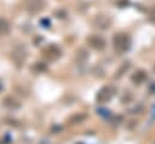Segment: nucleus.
I'll return each instance as SVG.
<instances>
[{"label": "nucleus", "instance_id": "nucleus-6", "mask_svg": "<svg viewBox=\"0 0 155 144\" xmlns=\"http://www.w3.org/2000/svg\"><path fill=\"white\" fill-rule=\"evenodd\" d=\"M1 90H2V86H1V83H0V91H1Z\"/></svg>", "mask_w": 155, "mask_h": 144}, {"label": "nucleus", "instance_id": "nucleus-4", "mask_svg": "<svg viewBox=\"0 0 155 144\" xmlns=\"http://www.w3.org/2000/svg\"><path fill=\"white\" fill-rule=\"evenodd\" d=\"M90 42H91L92 46L96 47V48H102V47L104 46V41H103V39L97 38V36H92V38L90 39Z\"/></svg>", "mask_w": 155, "mask_h": 144}, {"label": "nucleus", "instance_id": "nucleus-1", "mask_svg": "<svg viewBox=\"0 0 155 144\" xmlns=\"http://www.w3.org/2000/svg\"><path fill=\"white\" fill-rule=\"evenodd\" d=\"M44 6H45L44 0H24V7L27 8L28 12H31V13H36L41 11Z\"/></svg>", "mask_w": 155, "mask_h": 144}, {"label": "nucleus", "instance_id": "nucleus-5", "mask_svg": "<svg viewBox=\"0 0 155 144\" xmlns=\"http://www.w3.org/2000/svg\"><path fill=\"white\" fill-rule=\"evenodd\" d=\"M8 30H10V25H8V23H7L5 19L0 18V35H5V34H7Z\"/></svg>", "mask_w": 155, "mask_h": 144}, {"label": "nucleus", "instance_id": "nucleus-2", "mask_svg": "<svg viewBox=\"0 0 155 144\" xmlns=\"http://www.w3.org/2000/svg\"><path fill=\"white\" fill-rule=\"evenodd\" d=\"M114 44H115V47L119 48V50H125L128 45V40L127 38L124 35V34H119L114 38Z\"/></svg>", "mask_w": 155, "mask_h": 144}, {"label": "nucleus", "instance_id": "nucleus-3", "mask_svg": "<svg viewBox=\"0 0 155 144\" xmlns=\"http://www.w3.org/2000/svg\"><path fill=\"white\" fill-rule=\"evenodd\" d=\"M96 21H97V24H98L101 28H107V27H109V24H110L109 18H107L105 16H98V17L96 18Z\"/></svg>", "mask_w": 155, "mask_h": 144}]
</instances>
